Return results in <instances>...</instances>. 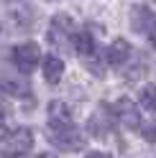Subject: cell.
Returning a JSON list of instances; mask_svg holds the SVG:
<instances>
[{"label":"cell","instance_id":"6da1fadb","mask_svg":"<svg viewBox=\"0 0 156 158\" xmlns=\"http://www.w3.org/2000/svg\"><path fill=\"white\" fill-rule=\"evenodd\" d=\"M46 138L59 151H80L84 148V138L80 127L74 125L72 110L64 102H49V123H46Z\"/></svg>","mask_w":156,"mask_h":158},{"label":"cell","instance_id":"7a4b0ae2","mask_svg":"<svg viewBox=\"0 0 156 158\" xmlns=\"http://www.w3.org/2000/svg\"><path fill=\"white\" fill-rule=\"evenodd\" d=\"M128 18H131V28L133 31L141 33L151 46H156V13L151 10V8L149 5H133Z\"/></svg>","mask_w":156,"mask_h":158},{"label":"cell","instance_id":"3957f363","mask_svg":"<svg viewBox=\"0 0 156 158\" xmlns=\"http://www.w3.org/2000/svg\"><path fill=\"white\" fill-rule=\"evenodd\" d=\"M74 31H77L74 18L67 15V13H56L51 18V26H49V41L54 46H69Z\"/></svg>","mask_w":156,"mask_h":158},{"label":"cell","instance_id":"277c9868","mask_svg":"<svg viewBox=\"0 0 156 158\" xmlns=\"http://www.w3.org/2000/svg\"><path fill=\"white\" fill-rule=\"evenodd\" d=\"M0 143L8 156H23L33 148V133L28 127H15V130H8Z\"/></svg>","mask_w":156,"mask_h":158},{"label":"cell","instance_id":"5b68a950","mask_svg":"<svg viewBox=\"0 0 156 158\" xmlns=\"http://www.w3.org/2000/svg\"><path fill=\"white\" fill-rule=\"evenodd\" d=\"M38 59H41V46L33 44V41H26V44H18L13 48V64L18 72L28 74L31 69L38 64Z\"/></svg>","mask_w":156,"mask_h":158},{"label":"cell","instance_id":"8992f818","mask_svg":"<svg viewBox=\"0 0 156 158\" xmlns=\"http://www.w3.org/2000/svg\"><path fill=\"white\" fill-rule=\"evenodd\" d=\"M0 92L11 97H23L28 94V82L18 74V69H8L0 64Z\"/></svg>","mask_w":156,"mask_h":158},{"label":"cell","instance_id":"52a82bcc","mask_svg":"<svg viewBox=\"0 0 156 158\" xmlns=\"http://www.w3.org/2000/svg\"><path fill=\"white\" fill-rule=\"evenodd\" d=\"M110 125H113L110 105H102L100 110L87 120V130H90V135H95V138H105V135L110 133Z\"/></svg>","mask_w":156,"mask_h":158},{"label":"cell","instance_id":"ba28073f","mask_svg":"<svg viewBox=\"0 0 156 158\" xmlns=\"http://www.w3.org/2000/svg\"><path fill=\"white\" fill-rule=\"evenodd\" d=\"M110 112H113V117H118L120 123H125V125H131V127H138L141 125V110L136 107L131 100H118L113 107H110Z\"/></svg>","mask_w":156,"mask_h":158},{"label":"cell","instance_id":"9c48e42d","mask_svg":"<svg viewBox=\"0 0 156 158\" xmlns=\"http://www.w3.org/2000/svg\"><path fill=\"white\" fill-rule=\"evenodd\" d=\"M72 46H74V54H77V56H84V59H90V56L97 54L95 36L87 31V28H80V31H74V36H72Z\"/></svg>","mask_w":156,"mask_h":158},{"label":"cell","instance_id":"30bf717a","mask_svg":"<svg viewBox=\"0 0 156 158\" xmlns=\"http://www.w3.org/2000/svg\"><path fill=\"white\" fill-rule=\"evenodd\" d=\"M131 54H133V46L125 41V38H118V41L108 48L105 59H108V64H113V66H125V61L131 59Z\"/></svg>","mask_w":156,"mask_h":158},{"label":"cell","instance_id":"8fae6325","mask_svg":"<svg viewBox=\"0 0 156 158\" xmlns=\"http://www.w3.org/2000/svg\"><path fill=\"white\" fill-rule=\"evenodd\" d=\"M62 77H64V61L56 54L46 56L44 59V79H46L49 84H59Z\"/></svg>","mask_w":156,"mask_h":158},{"label":"cell","instance_id":"7c38bea8","mask_svg":"<svg viewBox=\"0 0 156 158\" xmlns=\"http://www.w3.org/2000/svg\"><path fill=\"white\" fill-rule=\"evenodd\" d=\"M138 105L149 112H156V84H143L138 94Z\"/></svg>","mask_w":156,"mask_h":158},{"label":"cell","instance_id":"4fadbf2b","mask_svg":"<svg viewBox=\"0 0 156 158\" xmlns=\"http://www.w3.org/2000/svg\"><path fill=\"white\" fill-rule=\"evenodd\" d=\"M136 130H138V133L146 138V140H156V125H154V123H149V125H143V123H141Z\"/></svg>","mask_w":156,"mask_h":158},{"label":"cell","instance_id":"5bb4252c","mask_svg":"<svg viewBox=\"0 0 156 158\" xmlns=\"http://www.w3.org/2000/svg\"><path fill=\"white\" fill-rule=\"evenodd\" d=\"M8 115H11V112H8V105H3V102H0V127H5Z\"/></svg>","mask_w":156,"mask_h":158},{"label":"cell","instance_id":"9a60e30c","mask_svg":"<svg viewBox=\"0 0 156 158\" xmlns=\"http://www.w3.org/2000/svg\"><path fill=\"white\" fill-rule=\"evenodd\" d=\"M84 158H113L110 153H105V151H92V153H87Z\"/></svg>","mask_w":156,"mask_h":158},{"label":"cell","instance_id":"2e32d148","mask_svg":"<svg viewBox=\"0 0 156 158\" xmlns=\"http://www.w3.org/2000/svg\"><path fill=\"white\" fill-rule=\"evenodd\" d=\"M0 158H11V156H8V153H5V151H0Z\"/></svg>","mask_w":156,"mask_h":158},{"label":"cell","instance_id":"e0dca14e","mask_svg":"<svg viewBox=\"0 0 156 158\" xmlns=\"http://www.w3.org/2000/svg\"><path fill=\"white\" fill-rule=\"evenodd\" d=\"M38 158H54V156L51 153H44V156H38Z\"/></svg>","mask_w":156,"mask_h":158},{"label":"cell","instance_id":"ac0fdd59","mask_svg":"<svg viewBox=\"0 0 156 158\" xmlns=\"http://www.w3.org/2000/svg\"><path fill=\"white\" fill-rule=\"evenodd\" d=\"M151 3H156V0H151Z\"/></svg>","mask_w":156,"mask_h":158}]
</instances>
